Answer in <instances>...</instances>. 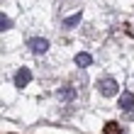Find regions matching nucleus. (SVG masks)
Returning <instances> with one entry per match:
<instances>
[{"label":"nucleus","instance_id":"7ed1b4c3","mask_svg":"<svg viewBox=\"0 0 134 134\" xmlns=\"http://www.w3.org/2000/svg\"><path fill=\"white\" fill-rule=\"evenodd\" d=\"M29 81H32V71L29 68H20L17 73H15V85H17V88H25Z\"/></svg>","mask_w":134,"mask_h":134},{"label":"nucleus","instance_id":"f257e3e1","mask_svg":"<svg viewBox=\"0 0 134 134\" xmlns=\"http://www.w3.org/2000/svg\"><path fill=\"white\" fill-rule=\"evenodd\" d=\"M98 90L105 98H112V95H117V81L115 78H100L98 81Z\"/></svg>","mask_w":134,"mask_h":134},{"label":"nucleus","instance_id":"0eeeda50","mask_svg":"<svg viewBox=\"0 0 134 134\" xmlns=\"http://www.w3.org/2000/svg\"><path fill=\"white\" fill-rule=\"evenodd\" d=\"M81 20H83V12H76V15H71V17L64 20V27H76Z\"/></svg>","mask_w":134,"mask_h":134},{"label":"nucleus","instance_id":"1a4fd4ad","mask_svg":"<svg viewBox=\"0 0 134 134\" xmlns=\"http://www.w3.org/2000/svg\"><path fill=\"white\" fill-rule=\"evenodd\" d=\"M10 27H12V20L0 12V32H5V29H10Z\"/></svg>","mask_w":134,"mask_h":134},{"label":"nucleus","instance_id":"f03ea898","mask_svg":"<svg viewBox=\"0 0 134 134\" xmlns=\"http://www.w3.org/2000/svg\"><path fill=\"white\" fill-rule=\"evenodd\" d=\"M27 46H29V51H32V54H46V51H49V42L42 39V37H32L27 42Z\"/></svg>","mask_w":134,"mask_h":134},{"label":"nucleus","instance_id":"39448f33","mask_svg":"<svg viewBox=\"0 0 134 134\" xmlns=\"http://www.w3.org/2000/svg\"><path fill=\"white\" fill-rule=\"evenodd\" d=\"M93 64V56L88 51H81V54H76V66H90Z\"/></svg>","mask_w":134,"mask_h":134},{"label":"nucleus","instance_id":"423d86ee","mask_svg":"<svg viewBox=\"0 0 134 134\" xmlns=\"http://www.w3.org/2000/svg\"><path fill=\"white\" fill-rule=\"evenodd\" d=\"M59 98L68 102V100H73V98H76V90H73V88H68V85H64V88H59Z\"/></svg>","mask_w":134,"mask_h":134},{"label":"nucleus","instance_id":"6e6552de","mask_svg":"<svg viewBox=\"0 0 134 134\" xmlns=\"http://www.w3.org/2000/svg\"><path fill=\"white\" fill-rule=\"evenodd\" d=\"M102 134H122V129L117 127V122H107L105 129H102Z\"/></svg>","mask_w":134,"mask_h":134},{"label":"nucleus","instance_id":"20e7f679","mask_svg":"<svg viewBox=\"0 0 134 134\" xmlns=\"http://www.w3.org/2000/svg\"><path fill=\"white\" fill-rule=\"evenodd\" d=\"M120 107H122V110H127V112H134V95H132V93H122V98H120Z\"/></svg>","mask_w":134,"mask_h":134}]
</instances>
